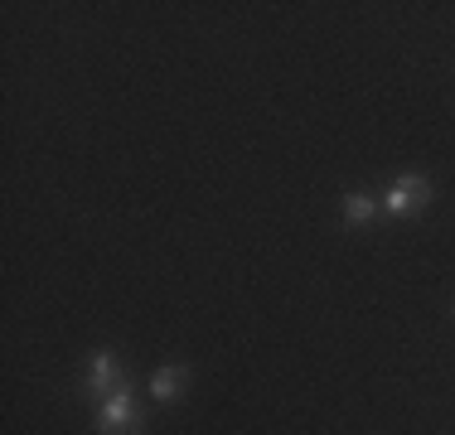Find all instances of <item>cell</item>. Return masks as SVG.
I'll list each match as a JSON object with an SVG mask.
<instances>
[{
	"instance_id": "obj_1",
	"label": "cell",
	"mask_w": 455,
	"mask_h": 435,
	"mask_svg": "<svg viewBox=\"0 0 455 435\" xmlns=\"http://www.w3.org/2000/svg\"><path fill=\"white\" fill-rule=\"evenodd\" d=\"M97 431L102 435H140V411H136L132 383L112 387L102 401H97Z\"/></svg>"
},
{
	"instance_id": "obj_2",
	"label": "cell",
	"mask_w": 455,
	"mask_h": 435,
	"mask_svg": "<svg viewBox=\"0 0 455 435\" xmlns=\"http://www.w3.org/2000/svg\"><path fill=\"white\" fill-rule=\"evenodd\" d=\"M431 203V184L421 179V174H403V179L387 189V199H383V213H393V218H411V213H421Z\"/></svg>"
},
{
	"instance_id": "obj_3",
	"label": "cell",
	"mask_w": 455,
	"mask_h": 435,
	"mask_svg": "<svg viewBox=\"0 0 455 435\" xmlns=\"http://www.w3.org/2000/svg\"><path fill=\"white\" fill-rule=\"evenodd\" d=\"M122 383H126V377H122V368H116V353H107V348H102V353H92V377H88V392H92V397L102 401L107 392L122 387Z\"/></svg>"
},
{
	"instance_id": "obj_4",
	"label": "cell",
	"mask_w": 455,
	"mask_h": 435,
	"mask_svg": "<svg viewBox=\"0 0 455 435\" xmlns=\"http://www.w3.org/2000/svg\"><path fill=\"white\" fill-rule=\"evenodd\" d=\"M184 387H189V368L184 363H170V368H160V373L150 377V397L156 401H175Z\"/></svg>"
},
{
	"instance_id": "obj_5",
	"label": "cell",
	"mask_w": 455,
	"mask_h": 435,
	"mask_svg": "<svg viewBox=\"0 0 455 435\" xmlns=\"http://www.w3.org/2000/svg\"><path fill=\"white\" fill-rule=\"evenodd\" d=\"M373 213H378V199H368V194H349V199H344V218H349V223H368Z\"/></svg>"
}]
</instances>
